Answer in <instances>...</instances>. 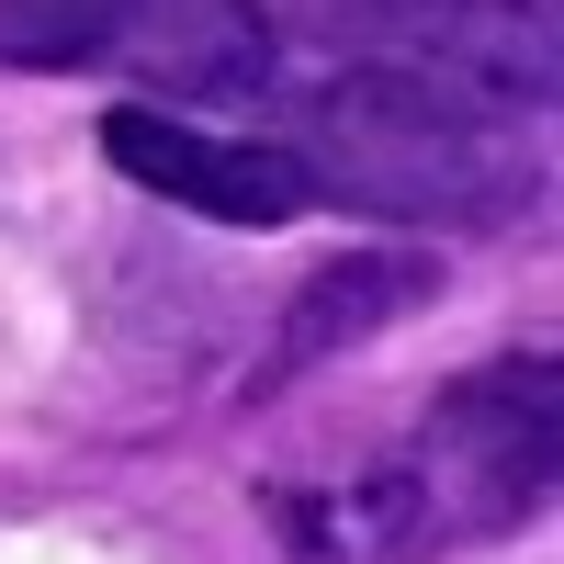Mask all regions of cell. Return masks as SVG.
Returning a JSON list of instances; mask_svg holds the SVG:
<instances>
[{"label": "cell", "instance_id": "6", "mask_svg": "<svg viewBox=\"0 0 564 564\" xmlns=\"http://www.w3.org/2000/svg\"><path fill=\"white\" fill-rule=\"evenodd\" d=\"M417 294H441V271H417V260H327V271L305 282L294 327H282V372L316 361L327 339H361V327H384V316L417 305Z\"/></svg>", "mask_w": 564, "mask_h": 564}, {"label": "cell", "instance_id": "1", "mask_svg": "<svg viewBox=\"0 0 564 564\" xmlns=\"http://www.w3.org/2000/svg\"><path fill=\"white\" fill-rule=\"evenodd\" d=\"M564 372L553 350H497L417 406L395 452H372L339 486H271V531L294 564H441L508 542L553 508Z\"/></svg>", "mask_w": 564, "mask_h": 564}, {"label": "cell", "instance_id": "2", "mask_svg": "<svg viewBox=\"0 0 564 564\" xmlns=\"http://www.w3.org/2000/svg\"><path fill=\"white\" fill-rule=\"evenodd\" d=\"M282 148L305 159L316 204H361V215H406V226H508L542 193L520 113H486L463 90L395 79V68H327L294 102Z\"/></svg>", "mask_w": 564, "mask_h": 564}, {"label": "cell", "instance_id": "4", "mask_svg": "<svg viewBox=\"0 0 564 564\" xmlns=\"http://www.w3.org/2000/svg\"><path fill=\"white\" fill-rule=\"evenodd\" d=\"M102 159L135 181V193H159L181 215H215V226H294L316 215V181L305 159L282 148V135H238L193 102H113L102 113Z\"/></svg>", "mask_w": 564, "mask_h": 564}, {"label": "cell", "instance_id": "3", "mask_svg": "<svg viewBox=\"0 0 564 564\" xmlns=\"http://www.w3.org/2000/svg\"><path fill=\"white\" fill-rule=\"evenodd\" d=\"M294 23L339 45V68H395L520 124L553 113V23L531 0H305Z\"/></svg>", "mask_w": 564, "mask_h": 564}, {"label": "cell", "instance_id": "5", "mask_svg": "<svg viewBox=\"0 0 564 564\" xmlns=\"http://www.w3.org/2000/svg\"><path fill=\"white\" fill-rule=\"evenodd\" d=\"M148 0H0V68L23 79H68V68H113L135 45Z\"/></svg>", "mask_w": 564, "mask_h": 564}]
</instances>
